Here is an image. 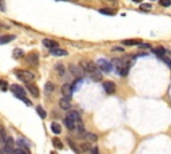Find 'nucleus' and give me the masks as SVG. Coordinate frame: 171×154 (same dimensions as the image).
I'll use <instances>...</instances> for the list:
<instances>
[{"mask_svg": "<svg viewBox=\"0 0 171 154\" xmlns=\"http://www.w3.org/2000/svg\"><path fill=\"white\" fill-rule=\"evenodd\" d=\"M70 70H71V73H72L75 77H79V78L83 77V70H80V68H79L78 66H73V64H71Z\"/></svg>", "mask_w": 171, "mask_h": 154, "instance_id": "nucleus-12", "label": "nucleus"}, {"mask_svg": "<svg viewBox=\"0 0 171 154\" xmlns=\"http://www.w3.org/2000/svg\"><path fill=\"white\" fill-rule=\"evenodd\" d=\"M91 79H92V81H102V74L99 73V71H95V73H92L91 74Z\"/></svg>", "mask_w": 171, "mask_h": 154, "instance_id": "nucleus-22", "label": "nucleus"}, {"mask_svg": "<svg viewBox=\"0 0 171 154\" xmlns=\"http://www.w3.org/2000/svg\"><path fill=\"white\" fill-rule=\"evenodd\" d=\"M140 8H142L143 11H148V10H151V4H142Z\"/></svg>", "mask_w": 171, "mask_h": 154, "instance_id": "nucleus-32", "label": "nucleus"}, {"mask_svg": "<svg viewBox=\"0 0 171 154\" xmlns=\"http://www.w3.org/2000/svg\"><path fill=\"white\" fill-rule=\"evenodd\" d=\"M51 54L55 56H66L67 55V51L63 48H59V47H56V48H52L51 50Z\"/></svg>", "mask_w": 171, "mask_h": 154, "instance_id": "nucleus-13", "label": "nucleus"}, {"mask_svg": "<svg viewBox=\"0 0 171 154\" xmlns=\"http://www.w3.org/2000/svg\"><path fill=\"white\" fill-rule=\"evenodd\" d=\"M103 88H104V91L107 93V94H114L116 91V86L114 82L111 81H107V82H103Z\"/></svg>", "mask_w": 171, "mask_h": 154, "instance_id": "nucleus-6", "label": "nucleus"}, {"mask_svg": "<svg viewBox=\"0 0 171 154\" xmlns=\"http://www.w3.org/2000/svg\"><path fill=\"white\" fill-rule=\"evenodd\" d=\"M10 88H11V91L14 93V95L16 98L21 99V101L25 99V90L21 87V86H19V84H11Z\"/></svg>", "mask_w": 171, "mask_h": 154, "instance_id": "nucleus-4", "label": "nucleus"}, {"mask_svg": "<svg viewBox=\"0 0 171 154\" xmlns=\"http://www.w3.org/2000/svg\"><path fill=\"white\" fill-rule=\"evenodd\" d=\"M91 151H92V154H99L98 147H92V149H91Z\"/></svg>", "mask_w": 171, "mask_h": 154, "instance_id": "nucleus-34", "label": "nucleus"}, {"mask_svg": "<svg viewBox=\"0 0 171 154\" xmlns=\"http://www.w3.org/2000/svg\"><path fill=\"white\" fill-rule=\"evenodd\" d=\"M52 145H54V147H56V149H63V142H62L59 138H54Z\"/></svg>", "mask_w": 171, "mask_h": 154, "instance_id": "nucleus-21", "label": "nucleus"}, {"mask_svg": "<svg viewBox=\"0 0 171 154\" xmlns=\"http://www.w3.org/2000/svg\"><path fill=\"white\" fill-rule=\"evenodd\" d=\"M79 137H84V138H87V139L91 141V142H95V141L98 139V135H95V134H92V133H83Z\"/></svg>", "mask_w": 171, "mask_h": 154, "instance_id": "nucleus-16", "label": "nucleus"}, {"mask_svg": "<svg viewBox=\"0 0 171 154\" xmlns=\"http://www.w3.org/2000/svg\"><path fill=\"white\" fill-rule=\"evenodd\" d=\"M12 55H14L15 58H21V56L24 55V52H23V50H20V48H15Z\"/></svg>", "mask_w": 171, "mask_h": 154, "instance_id": "nucleus-24", "label": "nucleus"}, {"mask_svg": "<svg viewBox=\"0 0 171 154\" xmlns=\"http://www.w3.org/2000/svg\"><path fill=\"white\" fill-rule=\"evenodd\" d=\"M59 106L63 110H70L71 109V101L70 99H67V98H62L59 101Z\"/></svg>", "mask_w": 171, "mask_h": 154, "instance_id": "nucleus-10", "label": "nucleus"}, {"mask_svg": "<svg viewBox=\"0 0 171 154\" xmlns=\"http://www.w3.org/2000/svg\"><path fill=\"white\" fill-rule=\"evenodd\" d=\"M36 111H38V114H39V117H40V118H45V117H47L45 111L42 109V107H40V106H38V107H36Z\"/></svg>", "mask_w": 171, "mask_h": 154, "instance_id": "nucleus-27", "label": "nucleus"}, {"mask_svg": "<svg viewBox=\"0 0 171 154\" xmlns=\"http://www.w3.org/2000/svg\"><path fill=\"white\" fill-rule=\"evenodd\" d=\"M51 130H52V133H55V134L62 133V127H60L59 123H52V125H51Z\"/></svg>", "mask_w": 171, "mask_h": 154, "instance_id": "nucleus-20", "label": "nucleus"}, {"mask_svg": "<svg viewBox=\"0 0 171 154\" xmlns=\"http://www.w3.org/2000/svg\"><path fill=\"white\" fill-rule=\"evenodd\" d=\"M0 154H5V153H4V150H1V149H0Z\"/></svg>", "mask_w": 171, "mask_h": 154, "instance_id": "nucleus-37", "label": "nucleus"}, {"mask_svg": "<svg viewBox=\"0 0 171 154\" xmlns=\"http://www.w3.org/2000/svg\"><path fill=\"white\" fill-rule=\"evenodd\" d=\"M100 14H103V15H115V11L110 10V8H102Z\"/></svg>", "mask_w": 171, "mask_h": 154, "instance_id": "nucleus-23", "label": "nucleus"}, {"mask_svg": "<svg viewBox=\"0 0 171 154\" xmlns=\"http://www.w3.org/2000/svg\"><path fill=\"white\" fill-rule=\"evenodd\" d=\"M27 60H28V63H30V64H34V66H36V64H38V60H39L38 54H35V52L28 54V55H27Z\"/></svg>", "mask_w": 171, "mask_h": 154, "instance_id": "nucleus-9", "label": "nucleus"}, {"mask_svg": "<svg viewBox=\"0 0 171 154\" xmlns=\"http://www.w3.org/2000/svg\"><path fill=\"white\" fill-rule=\"evenodd\" d=\"M80 146H82V150H83V151H90L91 150L90 144H82Z\"/></svg>", "mask_w": 171, "mask_h": 154, "instance_id": "nucleus-31", "label": "nucleus"}, {"mask_svg": "<svg viewBox=\"0 0 171 154\" xmlns=\"http://www.w3.org/2000/svg\"><path fill=\"white\" fill-rule=\"evenodd\" d=\"M112 64L116 67V73H118L119 75H122V77L127 75V73H128V63L123 62L122 59H114Z\"/></svg>", "mask_w": 171, "mask_h": 154, "instance_id": "nucleus-1", "label": "nucleus"}, {"mask_svg": "<svg viewBox=\"0 0 171 154\" xmlns=\"http://www.w3.org/2000/svg\"><path fill=\"white\" fill-rule=\"evenodd\" d=\"M51 154H56V153H54V151H52V153H51Z\"/></svg>", "mask_w": 171, "mask_h": 154, "instance_id": "nucleus-38", "label": "nucleus"}, {"mask_svg": "<svg viewBox=\"0 0 171 154\" xmlns=\"http://www.w3.org/2000/svg\"><path fill=\"white\" fill-rule=\"evenodd\" d=\"M80 67L84 73H88V74H92L95 71H98V67H96V63L91 62V60H82L80 62Z\"/></svg>", "mask_w": 171, "mask_h": 154, "instance_id": "nucleus-3", "label": "nucleus"}, {"mask_svg": "<svg viewBox=\"0 0 171 154\" xmlns=\"http://www.w3.org/2000/svg\"><path fill=\"white\" fill-rule=\"evenodd\" d=\"M152 52H154V54H157L158 56H161V58H162V56H164L166 54H167V51H166L163 47H157V48H154V50H152Z\"/></svg>", "mask_w": 171, "mask_h": 154, "instance_id": "nucleus-17", "label": "nucleus"}, {"mask_svg": "<svg viewBox=\"0 0 171 154\" xmlns=\"http://www.w3.org/2000/svg\"><path fill=\"white\" fill-rule=\"evenodd\" d=\"M72 88H71V84L70 83H64L63 86H62V94H63L64 98L67 99H71V97H72Z\"/></svg>", "mask_w": 171, "mask_h": 154, "instance_id": "nucleus-7", "label": "nucleus"}, {"mask_svg": "<svg viewBox=\"0 0 171 154\" xmlns=\"http://www.w3.org/2000/svg\"><path fill=\"white\" fill-rule=\"evenodd\" d=\"M159 4H161L162 7H170L171 0H159Z\"/></svg>", "mask_w": 171, "mask_h": 154, "instance_id": "nucleus-30", "label": "nucleus"}, {"mask_svg": "<svg viewBox=\"0 0 171 154\" xmlns=\"http://www.w3.org/2000/svg\"><path fill=\"white\" fill-rule=\"evenodd\" d=\"M15 75H16L20 81L25 82V83L35 79V75H34L31 71H25V70H16V71H15Z\"/></svg>", "mask_w": 171, "mask_h": 154, "instance_id": "nucleus-2", "label": "nucleus"}, {"mask_svg": "<svg viewBox=\"0 0 171 154\" xmlns=\"http://www.w3.org/2000/svg\"><path fill=\"white\" fill-rule=\"evenodd\" d=\"M56 71H58V74H59L60 77H63L64 74H66V70H64L63 64H58V66H56Z\"/></svg>", "mask_w": 171, "mask_h": 154, "instance_id": "nucleus-25", "label": "nucleus"}, {"mask_svg": "<svg viewBox=\"0 0 171 154\" xmlns=\"http://www.w3.org/2000/svg\"><path fill=\"white\" fill-rule=\"evenodd\" d=\"M111 1H115V0H111Z\"/></svg>", "mask_w": 171, "mask_h": 154, "instance_id": "nucleus-39", "label": "nucleus"}, {"mask_svg": "<svg viewBox=\"0 0 171 154\" xmlns=\"http://www.w3.org/2000/svg\"><path fill=\"white\" fill-rule=\"evenodd\" d=\"M96 67H99L103 73H110V71L112 70V63L111 62H108V60H106V59H99Z\"/></svg>", "mask_w": 171, "mask_h": 154, "instance_id": "nucleus-5", "label": "nucleus"}, {"mask_svg": "<svg viewBox=\"0 0 171 154\" xmlns=\"http://www.w3.org/2000/svg\"><path fill=\"white\" fill-rule=\"evenodd\" d=\"M27 90L31 93L32 97H35V98H38V97H39V88H38V86H35V84H32V83H27Z\"/></svg>", "mask_w": 171, "mask_h": 154, "instance_id": "nucleus-8", "label": "nucleus"}, {"mask_svg": "<svg viewBox=\"0 0 171 154\" xmlns=\"http://www.w3.org/2000/svg\"><path fill=\"white\" fill-rule=\"evenodd\" d=\"M54 90H55V86H54L52 82H47L45 86H44L45 94H51V93H54Z\"/></svg>", "mask_w": 171, "mask_h": 154, "instance_id": "nucleus-15", "label": "nucleus"}, {"mask_svg": "<svg viewBox=\"0 0 171 154\" xmlns=\"http://www.w3.org/2000/svg\"><path fill=\"white\" fill-rule=\"evenodd\" d=\"M43 46H45V47L49 50H52V48H56V47H58V43L51 40V39H43Z\"/></svg>", "mask_w": 171, "mask_h": 154, "instance_id": "nucleus-11", "label": "nucleus"}, {"mask_svg": "<svg viewBox=\"0 0 171 154\" xmlns=\"http://www.w3.org/2000/svg\"><path fill=\"white\" fill-rule=\"evenodd\" d=\"M11 154H30V153H28V150L24 149V147H16V149H14V150L11 151Z\"/></svg>", "mask_w": 171, "mask_h": 154, "instance_id": "nucleus-18", "label": "nucleus"}, {"mask_svg": "<svg viewBox=\"0 0 171 154\" xmlns=\"http://www.w3.org/2000/svg\"><path fill=\"white\" fill-rule=\"evenodd\" d=\"M0 11H5V1L4 0H0Z\"/></svg>", "mask_w": 171, "mask_h": 154, "instance_id": "nucleus-33", "label": "nucleus"}, {"mask_svg": "<svg viewBox=\"0 0 171 154\" xmlns=\"http://www.w3.org/2000/svg\"><path fill=\"white\" fill-rule=\"evenodd\" d=\"M140 40H124L123 42V44H126V46H139Z\"/></svg>", "mask_w": 171, "mask_h": 154, "instance_id": "nucleus-26", "label": "nucleus"}, {"mask_svg": "<svg viewBox=\"0 0 171 154\" xmlns=\"http://www.w3.org/2000/svg\"><path fill=\"white\" fill-rule=\"evenodd\" d=\"M82 83H83V79H82V78H79V79H76V81L73 82V84L72 86H71V88H72V91H76L78 88L82 86Z\"/></svg>", "mask_w": 171, "mask_h": 154, "instance_id": "nucleus-19", "label": "nucleus"}, {"mask_svg": "<svg viewBox=\"0 0 171 154\" xmlns=\"http://www.w3.org/2000/svg\"><path fill=\"white\" fill-rule=\"evenodd\" d=\"M133 1H135V3H140L142 0H133Z\"/></svg>", "mask_w": 171, "mask_h": 154, "instance_id": "nucleus-36", "label": "nucleus"}, {"mask_svg": "<svg viewBox=\"0 0 171 154\" xmlns=\"http://www.w3.org/2000/svg\"><path fill=\"white\" fill-rule=\"evenodd\" d=\"M8 88V83L5 81H0V90L1 91H7Z\"/></svg>", "mask_w": 171, "mask_h": 154, "instance_id": "nucleus-29", "label": "nucleus"}, {"mask_svg": "<svg viewBox=\"0 0 171 154\" xmlns=\"http://www.w3.org/2000/svg\"><path fill=\"white\" fill-rule=\"evenodd\" d=\"M112 51H122V48H120V47H114Z\"/></svg>", "mask_w": 171, "mask_h": 154, "instance_id": "nucleus-35", "label": "nucleus"}, {"mask_svg": "<svg viewBox=\"0 0 171 154\" xmlns=\"http://www.w3.org/2000/svg\"><path fill=\"white\" fill-rule=\"evenodd\" d=\"M16 38L15 35H5V36H0V44H5V43L12 42Z\"/></svg>", "mask_w": 171, "mask_h": 154, "instance_id": "nucleus-14", "label": "nucleus"}, {"mask_svg": "<svg viewBox=\"0 0 171 154\" xmlns=\"http://www.w3.org/2000/svg\"><path fill=\"white\" fill-rule=\"evenodd\" d=\"M68 144H70L71 149H72V150H73V151H75V153H78V154L80 153V150H79V149H78V147H76V145L73 144V142H72V141H71V139H68Z\"/></svg>", "mask_w": 171, "mask_h": 154, "instance_id": "nucleus-28", "label": "nucleus"}]
</instances>
